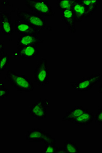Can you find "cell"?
Instances as JSON below:
<instances>
[{
	"label": "cell",
	"instance_id": "1",
	"mask_svg": "<svg viewBox=\"0 0 102 153\" xmlns=\"http://www.w3.org/2000/svg\"><path fill=\"white\" fill-rule=\"evenodd\" d=\"M8 81L19 92H29L34 91V86L30 79L26 75L19 74L8 70L6 73Z\"/></svg>",
	"mask_w": 102,
	"mask_h": 153
},
{
	"label": "cell",
	"instance_id": "2",
	"mask_svg": "<svg viewBox=\"0 0 102 153\" xmlns=\"http://www.w3.org/2000/svg\"><path fill=\"white\" fill-rule=\"evenodd\" d=\"M34 81L39 86L50 84V68L45 57L42 58L38 63L34 72Z\"/></svg>",
	"mask_w": 102,
	"mask_h": 153
},
{
	"label": "cell",
	"instance_id": "3",
	"mask_svg": "<svg viewBox=\"0 0 102 153\" xmlns=\"http://www.w3.org/2000/svg\"><path fill=\"white\" fill-rule=\"evenodd\" d=\"M25 139L27 142L39 143H43L45 144L56 145V139L49 133L46 132L39 128H33L28 131L25 136Z\"/></svg>",
	"mask_w": 102,
	"mask_h": 153
},
{
	"label": "cell",
	"instance_id": "4",
	"mask_svg": "<svg viewBox=\"0 0 102 153\" xmlns=\"http://www.w3.org/2000/svg\"><path fill=\"white\" fill-rule=\"evenodd\" d=\"M24 4L35 14L42 16H51L53 15L52 8L46 0L25 1Z\"/></svg>",
	"mask_w": 102,
	"mask_h": 153
},
{
	"label": "cell",
	"instance_id": "5",
	"mask_svg": "<svg viewBox=\"0 0 102 153\" xmlns=\"http://www.w3.org/2000/svg\"><path fill=\"white\" fill-rule=\"evenodd\" d=\"M102 79V73L94 74L76 82H70V84L74 91L80 92L87 91L90 90L93 86L100 82Z\"/></svg>",
	"mask_w": 102,
	"mask_h": 153
},
{
	"label": "cell",
	"instance_id": "6",
	"mask_svg": "<svg viewBox=\"0 0 102 153\" xmlns=\"http://www.w3.org/2000/svg\"><path fill=\"white\" fill-rule=\"evenodd\" d=\"M17 16L19 19L42 30L45 29L47 25L45 19L43 16L25 10L18 11Z\"/></svg>",
	"mask_w": 102,
	"mask_h": 153
},
{
	"label": "cell",
	"instance_id": "7",
	"mask_svg": "<svg viewBox=\"0 0 102 153\" xmlns=\"http://www.w3.org/2000/svg\"><path fill=\"white\" fill-rule=\"evenodd\" d=\"M49 107L50 100L40 99L33 103L30 107L29 114L32 117L40 121L47 117V110Z\"/></svg>",
	"mask_w": 102,
	"mask_h": 153
},
{
	"label": "cell",
	"instance_id": "8",
	"mask_svg": "<svg viewBox=\"0 0 102 153\" xmlns=\"http://www.w3.org/2000/svg\"><path fill=\"white\" fill-rule=\"evenodd\" d=\"M14 30L20 35H38L43 30L40 28L34 27L21 19H18L14 22Z\"/></svg>",
	"mask_w": 102,
	"mask_h": 153
},
{
	"label": "cell",
	"instance_id": "9",
	"mask_svg": "<svg viewBox=\"0 0 102 153\" xmlns=\"http://www.w3.org/2000/svg\"><path fill=\"white\" fill-rule=\"evenodd\" d=\"M1 31L4 35H11L14 33V23L10 14L6 11L0 12Z\"/></svg>",
	"mask_w": 102,
	"mask_h": 153
},
{
	"label": "cell",
	"instance_id": "10",
	"mask_svg": "<svg viewBox=\"0 0 102 153\" xmlns=\"http://www.w3.org/2000/svg\"><path fill=\"white\" fill-rule=\"evenodd\" d=\"M39 53L38 45H27L21 48H17L16 52L14 53L16 55L13 56L14 57H20L22 59H34L37 57Z\"/></svg>",
	"mask_w": 102,
	"mask_h": 153
},
{
	"label": "cell",
	"instance_id": "11",
	"mask_svg": "<svg viewBox=\"0 0 102 153\" xmlns=\"http://www.w3.org/2000/svg\"><path fill=\"white\" fill-rule=\"evenodd\" d=\"M44 40L36 35H21L16 41L17 48H21L25 46L31 45H38L43 44Z\"/></svg>",
	"mask_w": 102,
	"mask_h": 153
},
{
	"label": "cell",
	"instance_id": "12",
	"mask_svg": "<svg viewBox=\"0 0 102 153\" xmlns=\"http://www.w3.org/2000/svg\"><path fill=\"white\" fill-rule=\"evenodd\" d=\"M61 19L66 25L68 29L72 33H76V22L71 9L61 11Z\"/></svg>",
	"mask_w": 102,
	"mask_h": 153
},
{
	"label": "cell",
	"instance_id": "13",
	"mask_svg": "<svg viewBox=\"0 0 102 153\" xmlns=\"http://www.w3.org/2000/svg\"><path fill=\"white\" fill-rule=\"evenodd\" d=\"M72 12L74 16L76 23H81L86 16V8L79 0H74V3L72 6Z\"/></svg>",
	"mask_w": 102,
	"mask_h": 153
},
{
	"label": "cell",
	"instance_id": "14",
	"mask_svg": "<svg viewBox=\"0 0 102 153\" xmlns=\"http://www.w3.org/2000/svg\"><path fill=\"white\" fill-rule=\"evenodd\" d=\"M85 109L81 106H74L71 110H67L62 118V122H69L74 123L76 118L84 112Z\"/></svg>",
	"mask_w": 102,
	"mask_h": 153
},
{
	"label": "cell",
	"instance_id": "15",
	"mask_svg": "<svg viewBox=\"0 0 102 153\" xmlns=\"http://www.w3.org/2000/svg\"><path fill=\"white\" fill-rule=\"evenodd\" d=\"M94 120V114L89 110L85 109L84 112L76 118L74 123L80 127L87 126L92 124Z\"/></svg>",
	"mask_w": 102,
	"mask_h": 153
},
{
	"label": "cell",
	"instance_id": "16",
	"mask_svg": "<svg viewBox=\"0 0 102 153\" xmlns=\"http://www.w3.org/2000/svg\"><path fill=\"white\" fill-rule=\"evenodd\" d=\"M86 8L85 19L89 18L97 10L100 4V0H79Z\"/></svg>",
	"mask_w": 102,
	"mask_h": 153
},
{
	"label": "cell",
	"instance_id": "17",
	"mask_svg": "<svg viewBox=\"0 0 102 153\" xmlns=\"http://www.w3.org/2000/svg\"><path fill=\"white\" fill-rule=\"evenodd\" d=\"M74 3V0H60L56 2L57 7L61 11L71 9Z\"/></svg>",
	"mask_w": 102,
	"mask_h": 153
},
{
	"label": "cell",
	"instance_id": "18",
	"mask_svg": "<svg viewBox=\"0 0 102 153\" xmlns=\"http://www.w3.org/2000/svg\"><path fill=\"white\" fill-rule=\"evenodd\" d=\"M64 146L66 148L68 153H80V149L76 143L71 140H66L64 143Z\"/></svg>",
	"mask_w": 102,
	"mask_h": 153
},
{
	"label": "cell",
	"instance_id": "19",
	"mask_svg": "<svg viewBox=\"0 0 102 153\" xmlns=\"http://www.w3.org/2000/svg\"><path fill=\"white\" fill-rule=\"evenodd\" d=\"M9 63V55L8 54H4L0 56V72L2 73L6 70Z\"/></svg>",
	"mask_w": 102,
	"mask_h": 153
},
{
	"label": "cell",
	"instance_id": "20",
	"mask_svg": "<svg viewBox=\"0 0 102 153\" xmlns=\"http://www.w3.org/2000/svg\"><path fill=\"white\" fill-rule=\"evenodd\" d=\"M0 98L1 100H3L5 97H8L9 95V91L8 89L5 88L4 87V83L3 82H1V85H0Z\"/></svg>",
	"mask_w": 102,
	"mask_h": 153
},
{
	"label": "cell",
	"instance_id": "21",
	"mask_svg": "<svg viewBox=\"0 0 102 153\" xmlns=\"http://www.w3.org/2000/svg\"><path fill=\"white\" fill-rule=\"evenodd\" d=\"M52 144H45V148L42 151L43 153H56V146Z\"/></svg>",
	"mask_w": 102,
	"mask_h": 153
},
{
	"label": "cell",
	"instance_id": "22",
	"mask_svg": "<svg viewBox=\"0 0 102 153\" xmlns=\"http://www.w3.org/2000/svg\"><path fill=\"white\" fill-rule=\"evenodd\" d=\"M94 120L97 123L102 126V106L99 108V110L94 115Z\"/></svg>",
	"mask_w": 102,
	"mask_h": 153
},
{
	"label": "cell",
	"instance_id": "23",
	"mask_svg": "<svg viewBox=\"0 0 102 153\" xmlns=\"http://www.w3.org/2000/svg\"><path fill=\"white\" fill-rule=\"evenodd\" d=\"M68 153L67 150L66 149V148L64 146H62V147H57L56 148V153Z\"/></svg>",
	"mask_w": 102,
	"mask_h": 153
},
{
	"label": "cell",
	"instance_id": "24",
	"mask_svg": "<svg viewBox=\"0 0 102 153\" xmlns=\"http://www.w3.org/2000/svg\"><path fill=\"white\" fill-rule=\"evenodd\" d=\"M4 54V42H2L0 45V56L3 55Z\"/></svg>",
	"mask_w": 102,
	"mask_h": 153
},
{
	"label": "cell",
	"instance_id": "25",
	"mask_svg": "<svg viewBox=\"0 0 102 153\" xmlns=\"http://www.w3.org/2000/svg\"><path fill=\"white\" fill-rule=\"evenodd\" d=\"M99 93L100 94H102V84L99 87Z\"/></svg>",
	"mask_w": 102,
	"mask_h": 153
}]
</instances>
